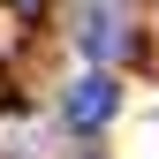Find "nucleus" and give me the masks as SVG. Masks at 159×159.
I'll return each mask as SVG.
<instances>
[{"instance_id": "3", "label": "nucleus", "mask_w": 159, "mask_h": 159, "mask_svg": "<svg viewBox=\"0 0 159 159\" xmlns=\"http://www.w3.org/2000/svg\"><path fill=\"white\" fill-rule=\"evenodd\" d=\"M15 8H30V0H15Z\"/></svg>"}, {"instance_id": "2", "label": "nucleus", "mask_w": 159, "mask_h": 159, "mask_svg": "<svg viewBox=\"0 0 159 159\" xmlns=\"http://www.w3.org/2000/svg\"><path fill=\"white\" fill-rule=\"evenodd\" d=\"M76 38H84V53H91V61H114V53L129 46V30H121V15H114V8H98V15H91Z\"/></svg>"}, {"instance_id": "1", "label": "nucleus", "mask_w": 159, "mask_h": 159, "mask_svg": "<svg viewBox=\"0 0 159 159\" xmlns=\"http://www.w3.org/2000/svg\"><path fill=\"white\" fill-rule=\"evenodd\" d=\"M114 106H121V84H114L106 68H91V76H76V84H68L61 121H68V129H98V121H114Z\"/></svg>"}]
</instances>
